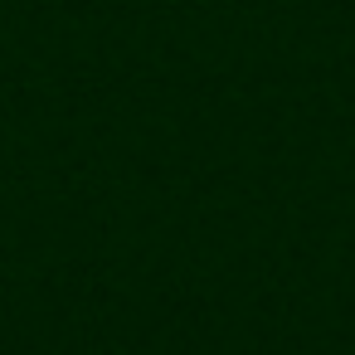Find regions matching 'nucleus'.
Returning a JSON list of instances; mask_svg holds the SVG:
<instances>
[]
</instances>
